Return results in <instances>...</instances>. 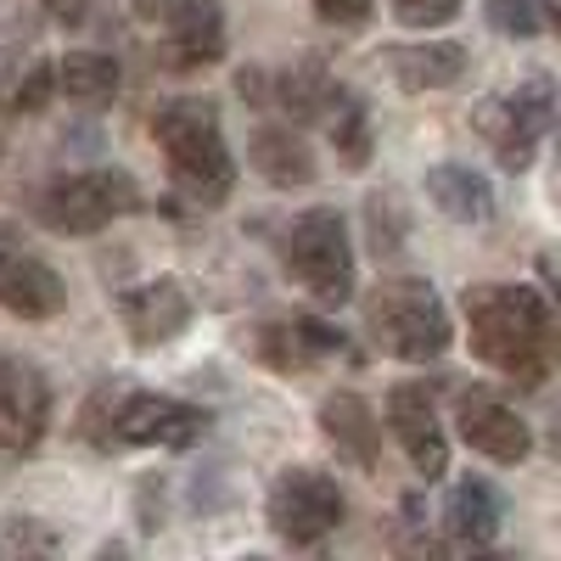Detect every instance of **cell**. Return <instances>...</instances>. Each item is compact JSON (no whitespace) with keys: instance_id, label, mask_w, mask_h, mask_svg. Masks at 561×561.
<instances>
[{"instance_id":"cell-1","label":"cell","mask_w":561,"mask_h":561,"mask_svg":"<svg viewBox=\"0 0 561 561\" xmlns=\"http://www.w3.org/2000/svg\"><path fill=\"white\" fill-rule=\"evenodd\" d=\"M466 314V343L472 354L511 377L517 388L550 382V370L561 365V320L539 287H511V280H478L460 298Z\"/></svg>"},{"instance_id":"cell-2","label":"cell","mask_w":561,"mask_h":561,"mask_svg":"<svg viewBox=\"0 0 561 561\" xmlns=\"http://www.w3.org/2000/svg\"><path fill=\"white\" fill-rule=\"evenodd\" d=\"M158 152L169 163V180L180 185L192 203L219 208L230 192H237V158H230V140L219 124V107L203 96H174L158 107L152 118Z\"/></svg>"},{"instance_id":"cell-3","label":"cell","mask_w":561,"mask_h":561,"mask_svg":"<svg viewBox=\"0 0 561 561\" xmlns=\"http://www.w3.org/2000/svg\"><path fill=\"white\" fill-rule=\"evenodd\" d=\"M79 427L96 449H192L208 433V410L147 388H96L79 410Z\"/></svg>"},{"instance_id":"cell-4","label":"cell","mask_w":561,"mask_h":561,"mask_svg":"<svg viewBox=\"0 0 561 561\" xmlns=\"http://www.w3.org/2000/svg\"><path fill=\"white\" fill-rule=\"evenodd\" d=\"M365 332L382 354H393L404 365H433L455 343L449 309L433 293V280H421V275L382 280V287L365 298Z\"/></svg>"},{"instance_id":"cell-5","label":"cell","mask_w":561,"mask_h":561,"mask_svg":"<svg viewBox=\"0 0 561 561\" xmlns=\"http://www.w3.org/2000/svg\"><path fill=\"white\" fill-rule=\"evenodd\" d=\"M34 219L57 237H96L113 219L140 208V185L124 169H84V174H57L28 197Z\"/></svg>"},{"instance_id":"cell-6","label":"cell","mask_w":561,"mask_h":561,"mask_svg":"<svg viewBox=\"0 0 561 561\" xmlns=\"http://www.w3.org/2000/svg\"><path fill=\"white\" fill-rule=\"evenodd\" d=\"M280 259H287L293 280L320 304H348L354 298V248H348V219L337 208H309L287 225L280 237Z\"/></svg>"},{"instance_id":"cell-7","label":"cell","mask_w":561,"mask_h":561,"mask_svg":"<svg viewBox=\"0 0 561 561\" xmlns=\"http://www.w3.org/2000/svg\"><path fill=\"white\" fill-rule=\"evenodd\" d=\"M472 124L494 147L500 169L523 174L534 163V152H539L545 129H556V90H550V79H528L517 90H505V96H483Z\"/></svg>"},{"instance_id":"cell-8","label":"cell","mask_w":561,"mask_h":561,"mask_svg":"<svg viewBox=\"0 0 561 561\" xmlns=\"http://www.w3.org/2000/svg\"><path fill=\"white\" fill-rule=\"evenodd\" d=\"M343 511H348V500H343L337 478L314 472V466H287V472L270 483V500H264V517H270L275 539H287L298 550L320 545L325 534H337Z\"/></svg>"},{"instance_id":"cell-9","label":"cell","mask_w":561,"mask_h":561,"mask_svg":"<svg viewBox=\"0 0 561 561\" xmlns=\"http://www.w3.org/2000/svg\"><path fill=\"white\" fill-rule=\"evenodd\" d=\"M51 433V382L45 370L23 354L0 359V449L7 455H34Z\"/></svg>"},{"instance_id":"cell-10","label":"cell","mask_w":561,"mask_h":561,"mask_svg":"<svg viewBox=\"0 0 561 561\" xmlns=\"http://www.w3.org/2000/svg\"><path fill=\"white\" fill-rule=\"evenodd\" d=\"M0 309L18 314V320H51V314L68 309L62 275L39 253H28V242L7 219H0Z\"/></svg>"},{"instance_id":"cell-11","label":"cell","mask_w":561,"mask_h":561,"mask_svg":"<svg viewBox=\"0 0 561 561\" xmlns=\"http://www.w3.org/2000/svg\"><path fill=\"white\" fill-rule=\"evenodd\" d=\"M455 427H460L466 449H478V455L494 460V466H517V460H528V449H534L528 421L511 410L505 399L483 393V388H472V393L455 399Z\"/></svg>"},{"instance_id":"cell-12","label":"cell","mask_w":561,"mask_h":561,"mask_svg":"<svg viewBox=\"0 0 561 561\" xmlns=\"http://www.w3.org/2000/svg\"><path fill=\"white\" fill-rule=\"evenodd\" d=\"M388 427L399 438V449L410 455V466L427 483H438L449 472V438H444V421H438V404L421 382H399L388 393Z\"/></svg>"},{"instance_id":"cell-13","label":"cell","mask_w":561,"mask_h":561,"mask_svg":"<svg viewBox=\"0 0 561 561\" xmlns=\"http://www.w3.org/2000/svg\"><path fill=\"white\" fill-rule=\"evenodd\" d=\"M192 293H185L180 275H158V280H140V287H129L118 298V320L124 332L140 343V348H163L174 343L185 325H192Z\"/></svg>"},{"instance_id":"cell-14","label":"cell","mask_w":561,"mask_h":561,"mask_svg":"<svg viewBox=\"0 0 561 561\" xmlns=\"http://www.w3.org/2000/svg\"><path fill=\"white\" fill-rule=\"evenodd\" d=\"M225 7L219 0H180L163 23V45H158V62L169 73H197V68H214L225 57Z\"/></svg>"},{"instance_id":"cell-15","label":"cell","mask_w":561,"mask_h":561,"mask_svg":"<svg viewBox=\"0 0 561 561\" xmlns=\"http://www.w3.org/2000/svg\"><path fill=\"white\" fill-rule=\"evenodd\" d=\"M320 433L332 438L337 460H348L354 472H382V421L359 393L337 388L320 399Z\"/></svg>"},{"instance_id":"cell-16","label":"cell","mask_w":561,"mask_h":561,"mask_svg":"<svg viewBox=\"0 0 561 561\" xmlns=\"http://www.w3.org/2000/svg\"><path fill=\"white\" fill-rule=\"evenodd\" d=\"M399 90H410V96H427V90H449L466 79V45L455 39H421V45H382L377 57Z\"/></svg>"},{"instance_id":"cell-17","label":"cell","mask_w":561,"mask_h":561,"mask_svg":"<svg viewBox=\"0 0 561 561\" xmlns=\"http://www.w3.org/2000/svg\"><path fill=\"white\" fill-rule=\"evenodd\" d=\"M505 523V500L489 478H460L444 500V534L460 550H489Z\"/></svg>"},{"instance_id":"cell-18","label":"cell","mask_w":561,"mask_h":561,"mask_svg":"<svg viewBox=\"0 0 561 561\" xmlns=\"http://www.w3.org/2000/svg\"><path fill=\"white\" fill-rule=\"evenodd\" d=\"M343 90H348V84L325 73L320 57H304V62H293V68L275 73V102H270V113H293V124H325V118H332V107L343 102Z\"/></svg>"},{"instance_id":"cell-19","label":"cell","mask_w":561,"mask_h":561,"mask_svg":"<svg viewBox=\"0 0 561 561\" xmlns=\"http://www.w3.org/2000/svg\"><path fill=\"white\" fill-rule=\"evenodd\" d=\"M248 158L253 169L275 185V192H293V185H314V152L309 140L293 129V124H259L253 140H248Z\"/></svg>"},{"instance_id":"cell-20","label":"cell","mask_w":561,"mask_h":561,"mask_svg":"<svg viewBox=\"0 0 561 561\" xmlns=\"http://www.w3.org/2000/svg\"><path fill=\"white\" fill-rule=\"evenodd\" d=\"M427 197L455 225H483L494 214V185L472 163H438V169H427Z\"/></svg>"},{"instance_id":"cell-21","label":"cell","mask_w":561,"mask_h":561,"mask_svg":"<svg viewBox=\"0 0 561 561\" xmlns=\"http://www.w3.org/2000/svg\"><path fill=\"white\" fill-rule=\"evenodd\" d=\"M62 84L57 62H45V57H12V62H0V107L18 113V118H34L45 113V102H51V90Z\"/></svg>"},{"instance_id":"cell-22","label":"cell","mask_w":561,"mask_h":561,"mask_svg":"<svg viewBox=\"0 0 561 561\" xmlns=\"http://www.w3.org/2000/svg\"><path fill=\"white\" fill-rule=\"evenodd\" d=\"M57 73H62V96L79 107H102L118 96V62L107 51H68Z\"/></svg>"},{"instance_id":"cell-23","label":"cell","mask_w":561,"mask_h":561,"mask_svg":"<svg viewBox=\"0 0 561 561\" xmlns=\"http://www.w3.org/2000/svg\"><path fill=\"white\" fill-rule=\"evenodd\" d=\"M325 135H332L343 169H365L370 163V113H365V102L354 96V90H343V102L332 107V118H325Z\"/></svg>"},{"instance_id":"cell-24","label":"cell","mask_w":561,"mask_h":561,"mask_svg":"<svg viewBox=\"0 0 561 561\" xmlns=\"http://www.w3.org/2000/svg\"><path fill=\"white\" fill-rule=\"evenodd\" d=\"M259 354H264L275 370H304V365L320 359V354L304 343L298 320H287V325H264V332H259Z\"/></svg>"},{"instance_id":"cell-25","label":"cell","mask_w":561,"mask_h":561,"mask_svg":"<svg viewBox=\"0 0 561 561\" xmlns=\"http://www.w3.org/2000/svg\"><path fill=\"white\" fill-rule=\"evenodd\" d=\"M483 18H489V28L505 34V39H534V34L545 28L539 0H483Z\"/></svg>"},{"instance_id":"cell-26","label":"cell","mask_w":561,"mask_h":561,"mask_svg":"<svg viewBox=\"0 0 561 561\" xmlns=\"http://www.w3.org/2000/svg\"><path fill=\"white\" fill-rule=\"evenodd\" d=\"M388 7L404 28H438L460 12V0H388Z\"/></svg>"},{"instance_id":"cell-27","label":"cell","mask_w":561,"mask_h":561,"mask_svg":"<svg viewBox=\"0 0 561 561\" xmlns=\"http://www.w3.org/2000/svg\"><path fill=\"white\" fill-rule=\"evenodd\" d=\"M370 7H377V0H314L320 23H332V28H359L370 18Z\"/></svg>"},{"instance_id":"cell-28","label":"cell","mask_w":561,"mask_h":561,"mask_svg":"<svg viewBox=\"0 0 561 561\" xmlns=\"http://www.w3.org/2000/svg\"><path fill=\"white\" fill-rule=\"evenodd\" d=\"M39 7L51 12V23H68V28H79L90 18V0H39Z\"/></svg>"},{"instance_id":"cell-29","label":"cell","mask_w":561,"mask_h":561,"mask_svg":"<svg viewBox=\"0 0 561 561\" xmlns=\"http://www.w3.org/2000/svg\"><path fill=\"white\" fill-rule=\"evenodd\" d=\"M129 7H135L140 23H169V12L180 7V0H129Z\"/></svg>"},{"instance_id":"cell-30","label":"cell","mask_w":561,"mask_h":561,"mask_svg":"<svg viewBox=\"0 0 561 561\" xmlns=\"http://www.w3.org/2000/svg\"><path fill=\"white\" fill-rule=\"evenodd\" d=\"M539 18H545V28L561 39V0H539Z\"/></svg>"},{"instance_id":"cell-31","label":"cell","mask_w":561,"mask_h":561,"mask_svg":"<svg viewBox=\"0 0 561 561\" xmlns=\"http://www.w3.org/2000/svg\"><path fill=\"white\" fill-rule=\"evenodd\" d=\"M550 455L561 460V410H556V421H550Z\"/></svg>"},{"instance_id":"cell-32","label":"cell","mask_w":561,"mask_h":561,"mask_svg":"<svg viewBox=\"0 0 561 561\" xmlns=\"http://www.w3.org/2000/svg\"><path fill=\"white\" fill-rule=\"evenodd\" d=\"M556 140H561V96H556Z\"/></svg>"},{"instance_id":"cell-33","label":"cell","mask_w":561,"mask_h":561,"mask_svg":"<svg viewBox=\"0 0 561 561\" xmlns=\"http://www.w3.org/2000/svg\"><path fill=\"white\" fill-rule=\"evenodd\" d=\"M0 158H7V124H0Z\"/></svg>"}]
</instances>
